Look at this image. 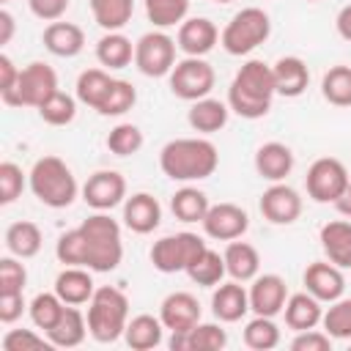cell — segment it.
Segmentation results:
<instances>
[{
    "instance_id": "484cf974",
    "label": "cell",
    "mask_w": 351,
    "mask_h": 351,
    "mask_svg": "<svg viewBox=\"0 0 351 351\" xmlns=\"http://www.w3.org/2000/svg\"><path fill=\"white\" fill-rule=\"evenodd\" d=\"M222 258H225V269H228V277H230V280L252 282V280L258 277V271H261V255H258V250H255L252 244H247V241H239V239L228 241Z\"/></svg>"
},
{
    "instance_id": "ee69618b",
    "label": "cell",
    "mask_w": 351,
    "mask_h": 351,
    "mask_svg": "<svg viewBox=\"0 0 351 351\" xmlns=\"http://www.w3.org/2000/svg\"><path fill=\"white\" fill-rule=\"evenodd\" d=\"M134 101H137V90H134V85L129 82V80H112V88H110V93H107V99L101 101V107H99V115H104V118H118V115H123V112H129L132 107H134Z\"/></svg>"
},
{
    "instance_id": "ab89813d",
    "label": "cell",
    "mask_w": 351,
    "mask_h": 351,
    "mask_svg": "<svg viewBox=\"0 0 351 351\" xmlns=\"http://www.w3.org/2000/svg\"><path fill=\"white\" fill-rule=\"evenodd\" d=\"M63 310H66V302H63L55 291H52V293H38V296H33V302L27 304L30 321H33V326L41 329V332H49V329L58 324V318L63 315Z\"/></svg>"
},
{
    "instance_id": "2e32d148",
    "label": "cell",
    "mask_w": 351,
    "mask_h": 351,
    "mask_svg": "<svg viewBox=\"0 0 351 351\" xmlns=\"http://www.w3.org/2000/svg\"><path fill=\"white\" fill-rule=\"evenodd\" d=\"M250 310L255 315H280L288 302V285L280 274H258L250 285Z\"/></svg>"
},
{
    "instance_id": "680465c9",
    "label": "cell",
    "mask_w": 351,
    "mask_h": 351,
    "mask_svg": "<svg viewBox=\"0 0 351 351\" xmlns=\"http://www.w3.org/2000/svg\"><path fill=\"white\" fill-rule=\"evenodd\" d=\"M0 3H3V5H5V3H8V0H0Z\"/></svg>"
},
{
    "instance_id": "cb8c5ba5",
    "label": "cell",
    "mask_w": 351,
    "mask_h": 351,
    "mask_svg": "<svg viewBox=\"0 0 351 351\" xmlns=\"http://www.w3.org/2000/svg\"><path fill=\"white\" fill-rule=\"evenodd\" d=\"M274 85H277V93L285 96V99H296L307 90V82H310V69L302 58L296 55H282L274 66Z\"/></svg>"
},
{
    "instance_id": "1f68e13d",
    "label": "cell",
    "mask_w": 351,
    "mask_h": 351,
    "mask_svg": "<svg viewBox=\"0 0 351 351\" xmlns=\"http://www.w3.org/2000/svg\"><path fill=\"white\" fill-rule=\"evenodd\" d=\"M162 337H165V324H162V318H154V315H148V313L134 315V318L126 324V332H123L126 346L134 348V351H151V348H156V346L162 343Z\"/></svg>"
},
{
    "instance_id": "ba28073f",
    "label": "cell",
    "mask_w": 351,
    "mask_h": 351,
    "mask_svg": "<svg viewBox=\"0 0 351 351\" xmlns=\"http://www.w3.org/2000/svg\"><path fill=\"white\" fill-rule=\"evenodd\" d=\"M208 244L189 230L173 233V236H162L159 241H154L151 247V263L156 271L162 274H176V271H186V266L206 250Z\"/></svg>"
},
{
    "instance_id": "ac0fdd59",
    "label": "cell",
    "mask_w": 351,
    "mask_h": 351,
    "mask_svg": "<svg viewBox=\"0 0 351 351\" xmlns=\"http://www.w3.org/2000/svg\"><path fill=\"white\" fill-rule=\"evenodd\" d=\"M159 318L170 332H189L200 324V302L186 291L167 293L159 304Z\"/></svg>"
},
{
    "instance_id": "db71d44e",
    "label": "cell",
    "mask_w": 351,
    "mask_h": 351,
    "mask_svg": "<svg viewBox=\"0 0 351 351\" xmlns=\"http://www.w3.org/2000/svg\"><path fill=\"white\" fill-rule=\"evenodd\" d=\"M335 27H337V36H340V38L351 41V3L343 5V8L337 11V16H335Z\"/></svg>"
},
{
    "instance_id": "9a60e30c",
    "label": "cell",
    "mask_w": 351,
    "mask_h": 351,
    "mask_svg": "<svg viewBox=\"0 0 351 351\" xmlns=\"http://www.w3.org/2000/svg\"><path fill=\"white\" fill-rule=\"evenodd\" d=\"M219 41V30L208 16H189L178 25L176 44L186 58H203L208 55Z\"/></svg>"
},
{
    "instance_id": "7bdbcfd3",
    "label": "cell",
    "mask_w": 351,
    "mask_h": 351,
    "mask_svg": "<svg viewBox=\"0 0 351 351\" xmlns=\"http://www.w3.org/2000/svg\"><path fill=\"white\" fill-rule=\"evenodd\" d=\"M228 346V335L219 324H197L184 337V351H219Z\"/></svg>"
},
{
    "instance_id": "681fc988",
    "label": "cell",
    "mask_w": 351,
    "mask_h": 351,
    "mask_svg": "<svg viewBox=\"0 0 351 351\" xmlns=\"http://www.w3.org/2000/svg\"><path fill=\"white\" fill-rule=\"evenodd\" d=\"M332 348V337L324 329H304L296 332V337L291 340V351H329Z\"/></svg>"
},
{
    "instance_id": "60d3db41",
    "label": "cell",
    "mask_w": 351,
    "mask_h": 351,
    "mask_svg": "<svg viewBox=\"0 0 351 351\" xmlns=\"http://www.w3.org/2000/svg\"><path fill=\"white\" fill-rule=\"evenodd\" d=\"M38 118L49 126H66L77 118V99L63 93V90H55L41 107H38Z\"/></svg>"
},
{
    "instance_id": "6da1fadb",
    "label": "cell",
    "mask_w": 351,
    "mask_h": 351,
    "mask_svg": "<svg viewBox=\"0 0 351 351\" xmlns=\"http://www.w3.org/2000/svg\"><path fill=\"white\" fill-rule=\"evenodd\" d=\"M55 258L63 266H85L99 274L115 271L123 261L121 225L107 211H96L80 228L60 233Z\"/></svg>"
},
{
    "instance_id": "3957f363",
    "label": "cell",
    "mask_w": 351,
    "mask_h": 351,
    "mask_svg": "<svg viewBox=\"0 0 351 351\" xmlns=\"http://www.w3.org/2000/svg\"><path fill=\"white\" fill-rule=\"evenodd\" d=\"M219 165L217 145L206 137H178L162 145L159 151V167L170 181H203L214 176Z\"/></svg>"
},
{
    "instance_id": "d6a6232c",
    "label": "cell",
    "mask_w": 351,
    "mask_h": 351,
    "mask_svg": "<svg viewBox=\"0 0 351 351\" xmlns=\"http://www.w3.org/2000/svg\"><path fill=\"white\" fill-rule=\"evenodd\" d=\"M112 80H115V77H110L107 69H85V71L77 77V85H74L77 101H82L85 107H90V110L99 112L101 101L107 99V93H110V88H112Z\"/></svg>"
},
{
    "instance_id": "4dcf8cb0",
    "label": "cell",
    "mask_w": 351,
    "mask_h": 351,
    "mask_svg": "<svg viewBox=\"0 0 351 351\" xmlns=\"http://www.w3.org/2000/svg\"><path fill=\"white\" fill-rule=\"evenodd\" d=\"M96 60L115 71V69H126L132 60H134V44L132 38H126L121 30H112V33H104L99 41H96Z\"/></svg>"
},
{
    "instance_id": "e0dca14e",
    "label": "cell",
    "mask_w": 351,
    "mask_h": 351,
    "mask_svg": "<svg viewBox=\"0 0 351 351\" xmlns=\"http://www.w3.org/2000/svg\"><path fill=\"white\" fill-rule=\"evenodd\" d=\"M304 280V291L313 293L318 302H335L343 296L346 291V277H343V269L329 263V261H315L304 269L302 274Z\"/></svg>"
},
{
    "instance_id": "7a4b0ae2",
    "label": "cell",
    "mask_w": 351,
    "mask_h": 351,
    "mask_svg": "<svg viewBox=\"0 0 351 351\" xmlns=\"http://www.w3.org/2000/svg\"><path fill=\"white\" fill-rule=\"evenodd\" d=\"M277 93L274 71L263 60H247L228 85V107L247 121H258L271 110Z\"/></svg>"
},
{
    "instance_id": "8d00e7d4",
    "label": "cell",
    "mask_w": 351,
    "mask_h": 351,
    "mask_svg": "<svg viewBox=\"0 0 351 351\" xmlns=\"http://www.w3.org/2000/svg\"><path fill=\"white\" fill-rule=\"evenodd\" d=\"M143 5L148 22L159 30L181 25L189 14V0H143Z\"/></svg>"
},
{
    "instance_id": "11a10c76",
    "label": "cell",
    "mask_w": 351,
    "mask_h": 351,
    "mask_svg": "<svg viewBox=\"0 0 351 351\" xmlns=\"http://www.w3.org/2000/svg\"><path fill=\"white\" fill-rule=\"evenodd\" d=\"M14 16H11V11H5V8H0V47H5L8 41H11V36H14Z\"/></svg>"
},
{
    "instance_id": "d6986e66",
    "label": "cell",
    "mask_w": 351,
    "mask_h": 351,
    "mask_svg": "<svg viewBox=\"0 0 351 351\" xmlns=\"http://www.w3.org/2000/svg\"><path fill=\"white\" fill-rule=\"evenodd\" d=\"M162 222V206L154 195L148 192H134L132 197L123 200V225L137 233V236H145V233H154Z\"/></svg>"
},
{
    "instance_id": "7402d4cb",
    "label": "cell",
    "mask_w": 351,
    "mask_h": 351,
    "mask_svg": "<svg viewBox=\"0 0 351 351\" xmlns=\"http://www.w3.org/2000/svg\"><path fill=\"white\" fill-rule=\"evenodd\" d=\"M321 250L329 263L351 269V219H332L318 233Z\"/></svg>"
},
{
    "instance_id": "9f6ffc18",
    "label": "cell",
    "mask_w": 351,
    "mask_h": 351,
    "mask_svg": "<svg viewBox=\"0 0 351 351\" xmlns=\"http://www.w3.org/2000/svg\"><path fill=\"white\" fill-rule=\"evenodd\" d=\"M332 206L337 208V214H340V217L351 219V181H348V186L343 189V195H340V197H337Z\"/></svg>"
},
{
    "instance_id": "83f0119b",
    "label": "cell",
    "mask_w": 351,
    "mask_h": 351,
    "mask_svg": "<svg viewBox=\"0 0 351 351\" xmlns=\"http://www.w3.org/2000/svg\"><path fill=\"white\" fill-rule=\"evenodd\" d=\"M44 335L52 348H77L88 335V318L82 315V310H77V304H66L58 324Z\"/></svg>"
},
{
    "instance_id": "7c38bea8",
    "label": "cell",
    "mask_w": 351,
    "mask_h": 351,
    "mask_svg": "<svg viewBox=\"0 0 351 351\" xmlns=\"http://www.w3.org/2000/svg\"><path fill=\"white\" fill-rule=\"evenodd\" d=\"M82 200L93 211H112L126 200V178L118 170H96L82 184Z\"/></svg>"
},
{
    "instance_id": "8992f818",
    "label": "cell",
    "mask_w": 351,
    "mask_h": 351,
    "mask_svg": "<svg viewBox=\"0 0 351 351\" xmlns=\"http://www.w3.org/2000/svg\"><path fill=\"white\" fill-rule=\"evenodd\" d=\"M271 36V19L263 8L258 5H247L241 11H236L230 16V22L222 27L219 33V44L228 55H250L252 49H258L266 38Z\"/></svg>"
},
{
    "instance_id": "b9f144b4",
    "label": "cell",
    "mask_w": 351,
    "mask_h": 351,
    "mask_svg": "<svg viewBox=\"0 0 351 351\" xmlns=\"http://www.w3.org/2000/svg\"><path fill=\"white\" fill-rule=\"evenodd\" d=\"M324 332L332 340H351V299H335L329 302V307L324 310Z\"/></svg>"
},
{
    "instance_id": "d4e9b609",
    "label": "cell",
    "mask_w": 351,
    "mask_h": 351,
    "mask_svg": "<svg viewBox=\"0 0 351 351\" xmlns=\"http://www.w3.org/2000/svg\"><path fill=\"white\" fill-rule=\"evenodd\" d=\"M55 293L66 302V304H88L90 296L96 293L90 269L85 266H66L58 277H55Z\"/></svg>"
},
{
    "instance_id": "30bf717a",
    "label": "cell",
    "mask_w": 351,
    "mask_h": 351,
    "mask_svg": "<svg viewBox=\"0 0 351 351\" xmlns=\"http://www.w3.org/2000/svg\"><path fill=\"white\" fill-rule=\"evenodd\" d=\"M176 38L162 30H151L134 41V66L145 77H167L176 66Z\"/></svg>"
},
{
    "instance_id": "91938a15",
    "label": "cell",
    "mask_w": 351,
    "mask_h": 351,
    "mask_svg": "<svg viewBox=\"0 0 351 351\" xmlns=\"http://www.w3.org/2000/svg\"><path fill=\"white\" fill-rule=\"evenodd\" d=\"M307 3H318V0H307Z\"/></svg>"
},
{
    "instance_id": "5b68a950",
    "label": "cell",
    "mask_w": 351,
    "mask_h": 351,
    "mask_svg": "<svg viewBox=\"0 0 351 351\" xmlns=\"http://www.w3.org/2000/svg\"><path fill=\"white\" fill-rule=\"evenodd\" d=\"M85 318H88V335L96 343H115L118 337H123L129 324V299L118 288L101 285L90 296Z\"/></svg>"
},
{
    "instance_id": "f6af8a7d",
    "label": "cell",
    "mask_w": 351,
    "mask_h": 351,
    "mask_svg": "<svg viewBox=\"0 0 351 351\" xmlns=\"http://www.w3.org/2000/svg\"><path fill=\"white\" fill-rule=\"evenodd\" d=\"M143 143H145V137H143L140 126H134V123H118L107 134V148L115 156H132L143 148Z\"/></svg>"
},
{
    "instance_id": "603a6c76",
    "label": "cell",
    "mask_w": 351,
    "mask_h": 351,
    "mask_svg": "<svg viewBox=\"0 0 351 351\" xmlns=\"http://www.w3.org/2000/svg\"><path fill=\"white\" fill-rule=\"evenodd\" d=\"M47 52H52L55 58H77L85 47V33L80 25L74 22H49L44 27V36H41Z\"/></svg>"
},
{
    "instance_id": "e575fe53",
    "label": "cell",
    "mask_w": 351,
    "mask_h": 351,
    "mask_svg": "<svg viewBox=\"0 0 351 351\" xmlns=\"http://www.w3.org/2000/svg\"><path fill=\"white\" fill-rule=\"evenodd\" d=\"M88 5L93 14V22L104 33L126 27L134 14V0H88Z\"/></svg>"
},
{
    "instance_id": "f1b7e54d",
    "label": "cell",
    "mask_w": 351,
    "mask_h": 351,
    "mask_svg": "<svg viewBox=\"0 0 351 351\" xmlns=\"http://www.w3.org/2000/svg\"><path fill=\"white\" fill-rule=\"evenodd\" d=\"M228 112H230L228 101H219V99L206 96V99L192 101V107H189V112H186V121H189V126H192L195 132H200V134H214V132L225 129Z\"/></svg>"
},
{
    "instance_id": "d590c367",
    "label": "cell",
    "mask_w": 351,
    "mask_h": 351,
    "mask_svg": "<svg viewBox=\"0 0 351 351\" xmlns=\"http://www.w3.org/2000/svg\"><path fill=\"white\" fill-rule=\"evenodd\" d=\"M186 274H189V280H192L195 285L217 288V285L222 282V277L228 274V269H225V258H222L217 250L206 247V250L186 266Z\"/></svg>"
},
{
    "instance_id": "7dc6e473",
    "label": "cell",
    "mask_w": 351,
    "mask_h": 351,
    "mask_svg": "<svg viewBox=\"0 0 351 351\" xmlns=\"http://www.w3.org/2000/svg\"><path fill=\"white\" fill-rule=\"evenodd\" d=\"M25 189V173L16 162H0V203L11 206Z\"/></svg>"
},
{
    "instance_id": "8fae6325",
    "label": "cell",
    "mask_w": 351,
    "mask_h": 351,
    "mask_svg": "<svg viewBox=\"0 0 351 351\" xmlns=\"http://www.w3.org/2000/svg\"><path fill=\"white\" fill-rule=\"evenodd\" d=\"M348 170L340 159L335 156H321L307 167L304 176V186H307V197L315 203H335L343 189L348 186Z\"/></svg>"
},
{
    "instance_id": "74e56055",
    "label": "cell",
    "mask_w": 351,
    "mask_h": 351,
    "mask_svg": "<svg viewBox=\"0 0 351 351\" xmlns=\"http://www.w3.org/2000/svg\"><path fill=\"white\" fill-rule=\"evenodd\" d=\"M244 346L252 351H271L280 346V326L269 315H255L244 324Z\"/></svg>"
},
{
    "instance_id": "9c48e42d",
    "label": "cell",
    "mask_w": 351,
    "mask_h": 351,
    "mask_svg": "<svg viewBox=\"0 0 351 351\" xmlns=\"http://www.w3.org/2000/svg\"><path fill=\"white\" fill-rule=\"evenodd\" d=\"M167 82H170L173 96L184 101H197L211 93L217 74L206 58H184L173 66V71L167 74Z\"/></svg>"
},
{
    "instance_id": "4316f807",
    "label": "cell",
    "mask_w": 351,
    "mask_h": 351,
    "mask_svg": "<svg viewBox=\"0 0 351 351\" xmlns=\"http://www.w3.org/2000/svg\"><path fill=\"white\" fill-rule=\"evenodd\" d=\"M282 315H285V326L293 329V332H304V329H315L324 318V307L321 302L302 291V293H291L285 307H282Z\"/></svg>"
},
{
    "instance_id": "f546056e",
    "label": "cell",
    "mask_w": 351,
    "mask_h": 351,
    "mask_svg": "<svg viewBox=\"0 0 351 351\" xmlns=\"http://www.w3.org/2000/svg\"><path fill=\"white\" fill-rule=\"evenodd\" d=\"M41 244H44V236H41V228L30 219H19V222H11L5 228V250L22 261L27 258H36L41 252Z\"/></svg>"
},
{
    "instance_id": "836d02e7",
    "label": "cell",
    "mask_w": 351,
    "mask_h": 351,
    "mask_svg": "<svg viewBox=\"0 0 351 351\" xmlns=\"http://www.w3.org/2000/svg\"><path fill=\"white\" fill-rule=\"evenodd\" d=\"M208 208H211V203H208L206 192L197 189V186H181V189L170 197V211H173V217H176L178 222H186V225L203 222V217L208 214Z\"/></svg>"
},
{
    "instance_id": "f907efd6",
    "label": "cell",
    "mask_w": 351,
    "mask_h": 351,
    "mask_svg": "<svg viewBox=\"0 0 351 351\" xmlns=\"http://www.w3.org/2000/svg\"><path fill=\"white\" fill-rule=\"evenodd\" d=\"M30 14L44 22H58L69 11V0H27Z\"/></svg>"
},
{
    "instance_id": "277c9868",
    "label": "cell",
    "mask_w": 351,
    "mask_h": 351,
    "mask_svg": "<svg viewBox=\"0 0 351 351\" xmlns=\"http://www.w3.org/2000/svg\"><path fill=\"white\" fill-rule=\"evenodd\" d=\"M27 186L33 197L49 208H69L77 200V178L60 156H41L27 173Z\"/></svg>"
},
{
    "instance_id": "f5cc1de1",
    "label": "cell",
    "mask_w": 351,
    "mask_h": 351,
    "mask_svg": "<svg viewBox=\"0 0 351 351\" xmlns=\"http://www.w3.org/2000/svg\"><path fill=\"white\" fill-rule=\"evenodd\" d=\"M19 71H22V69H16V66H14V60L3 52V55H0V99H5V96L16 88Z\"/></svg>"
},
{
    "instance_id": "bcb514c9",
    "label": "cell",
    "mask_w": 351,
    "mask_h": 351,
    "mask_svg": "<svg viewBox=\"0 0 351 351\" xmlns=\"http://www.w3.org/2000/svg\"><path fill=\"white\" fill-rule=\"evenodd\" d=\"M19 261L22 258H16V255L0 258V293H22L25 291L27 269Z\"/></svg>"
},
{
    "instance_id": "f35d334b",
    "label": "cell",
    "mask_w": 351,
    "mask_h": 351,
    "mask_svg": "<svg viewBox=\"0 0 351 351\" xmlns=\"http://www.w3.org/2000/svg\"><path fill=\"white\" fill-rule=\"evenodd\" d=\"M321 96L335 107H351V66H332L321 77Z\"/></svg>"
},
{
    "instance_id": "4fadbf2b",
    "label": "cell",
    "mask_w": 351,
    "mask_h": 351,
    "mask_svg": "<svg viewBox=\"0 0 351 351\" xmlns=\"http://www.w3.org/2000/svg\"><path fill=\"white\" fill-rule=\"evenodd\" d=\"M258 208H261L263 219H269L271 225H293L302 217V197L293 186L274 181L263 189Z\"/></svg>"
},
{
    "instance_id": "5bb4252c",
    "label": "cell",
    "mask_w": 351,
    "mask_h": 351,
    "mask_svg": "<svg viewBox=\"0 0 351 351\" xmlns=\"http://www.w3.org/2000/svg\"><path fill=\"white\" fill-rule=\"evenodd\" d=\"M203 233L214 241H233L241 239L250 228V217L241 206L236 203H217L208 208V214L203 217Z\"/></svg>"
},
{
    "instance_id": "6f0895ef",
    "label": "cell",
    "mask_w": 351,
    "mask_h": 351,
    "mask_svg": "<svg viewBox=\"0 0 351 351\" xmlns=\"http://www.w3.org/2000/svg\"><path fill=\"white\" fill-rule=\"evenodd\" d=\"M214 3H222L225 5V3H233V0H214Z\"/></svg>"
},
{
    "instance_id": "44dd1931",
    "label": "cell",
    "mask_w": 351,
    "mask_h": 351,
    "mask_svg": "<svg viewBox=\"0 0 351 351\" xmlns=\"http://www.w3.org/2000/svg\"><path fill=\"white\" fill-rule=\"evenodd\" d=\"M255 170L261 178H266L269 184L274 181H285L293 170V151L285 145V143H263L258 151H255Z\"/></svg>"
},
{
    "instance_id": "52a82bcc",
    "label": "cell",
    "mask_w": 351,
    "mask_h": 351,
    "mask_svg": "<svg viewBox=\"0 0 351 351\" xmlns=\"http://www.w3.org/2000/svg\"><path fill=\"white\" fill-rule=\"evenodd\" d=\"M55 90H60L55 69L41 63V60H33L19 71L16 88L3 99V104H8V107H36L38 110Z\"/></svg>"
},
{
    "instance_id": "c3c4849f",
    "label": "cell",
    "mask_w": 351,
    "mask_h": 351,
    "mask_svg": "<svg viewBox=\"0 0 351 351\" xmlns=\"http://www.w3.org/2000/svg\"><path fill=\"white\" fill-rule=\"evenodd\" d=\"M3 351H36V348H52L47 335H36L33 329H8L0 340Z\"/></svg>"
},
{
    "instance_id": "ffe728a7",
    "label": "cell",
    "mask_w": 351,
    "mask_h": 351,
    "mask_svg": "<svg viewBox=\"0 0 351 351\" xmlns=\"http://www.w3.org/2000/svg\"><path fill=\"white\" fill-rule=\"evenodd\" d=\"M211 313L222 324H236L250 313V293L239 280L219 282L211 293Z\"/></svg>"
},
{
    "instance_id": "816d5d0a",
    "label": "cell",
    "mask_w": 351,
    "mask_h": 351,
    "mask_svg": "<svg viewBox=\"0 0 351 351\" xmlns=\"http://www.w3.org/2000/svg\"><path fill=\"white\" fill-rule=\"evenodd\" d=\"M25 296L22 293H0V321L3 324H14L16 318H22L25 313Z\"/></svg>"
}]
</instances>
